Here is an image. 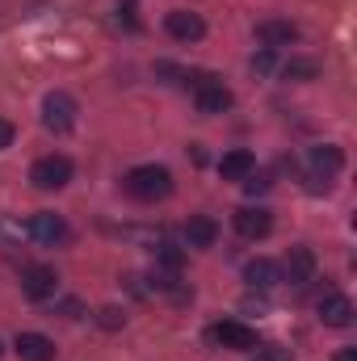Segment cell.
<instances>
[{"mask_svg":"<svg viewBox=\"0 0 357 361\" xmlns=\"http://www.w3.org/2000/svg\"><path fill=\"white\" fill-rule=\"evenodd\" d=\"M126 193L135 197V202H164L169 193H173V173L164 169V164H139V169H131L126 173Z\"/></svg>","mask_w":357,"mask_h":361,"instance_id":"obj_1","label":"cell"},{"mask_svg":"<svg viewBox=\"0 0 357 361\" xmlns=\"http://www.w3.org/2000/svg\"><path fill=\"white\" fill-rule=\"evenodd\" d=\"M206 341L219 345V349H231V353H253L257 349V328H248L240 319H223L206 332Z\"/></svg>","mask_w":357,"mask_h":361,"instance_id":"obj_2","label":"cell"},{"mask_svg":"<svg viewBox=\"0 0 357 361\" xmlns=\"http://www.w3.org/2000/svg\"><path fill=\"white\" fill-rule=\"evenodd\" d=\"M76 101L68 97V92H47L42 97V126L47 130H55V135H68L72 126H76Z\"/></svg>","mask_w":357,"mask_h":361,"instance_id":"obj_3","label":"cell"},{"mask_svg":"<svg viewBox=\"0 0 357 361\" xmlns=\"http://www.w3.org/2000/svg\"><path fill=\"white\" fill-rule=\"evenodd\" d=\"M193 105H198V114H227L231 109V89L214 76H198L193 80Z\"/></svg>","mask_w":357,"mask_h":361,"instance_id":"obj_4","label":"cell"},{"mask_svg":"<svg viewBox=\"0 0 357 361\" xmlns=\"http://www.w3.org/2000/svg\"><path fill=\"white\" fill-rule=\"evenodd\" d=\"M30 180H34V189H63L72 180V160L68 156H42L30 164Z\"/></svg>","mask_w":357,"mask_h":361,"instance_id":"obj_5","label":"cell"},{"mask_svg":"<svg viewBox=\"0 0 357 361\" xmlns=\"http://www.w3.org/2000/svg\"><path fill=\"white\" fill-rule=\"evenodd\" d=\"M21 290H25V298L47 302L59 290V273L51 269V265H30V269H21Z\"/></svg>","mask_w":357,"mask_h":361,"instance_id":"obj_6","label":"cell"},{"mask_svg":"<svg viewBox=\"0 0 357 361\" xmlns=\"http://www.w3.org/2000/svg\"><path fill=\"white\" fill-rule=\"evenodd\" d=\"M25 231H30L38 244H47V248H55V244L68 240V223H63V214H55V210H38Z\"/></svg>","mask_w":357,"mask_h":361,"instance_id":"obj_7","label":"cell"},{"mask_svg":"<svg viewBox=\"0 0 357 361\" xmlns=\"http://www.w3.org/2000/svg\"><path fill=\"white\" fill-rule=\"evenodd\" d=\"M231 223H236V231L244 240H265L269 231H273V214H269L265 206H240L231 214Z\"/></svg>","mask_w":357,"mask_h":361,"instance_id":"obj_8","label":"cell"},{"mask_svg":"<svg viewBox=\"0 0 357 361\" xmlns=\"http://www.w3.org/2000/svg\"><path fill=\"white\" fill-rule=\"evenodd\" d=\"M307 164H311L315 177L332 180L341 169H345V152H341L337 143H315V147H307Z\"/></svg>","mask_w":357,"mask_h":361,"instance_id":"obj_9","label":"cell"},{"mask_svg":"<svg viewBox=\"0 0 357 361\" xmlns=\"http://www.w3.org/2000/svg\"><path fill=\"white\" fill-rule=\"evenodd\" d=\"M353 302H349V294H341V290H328L324 298H320V319L328 324V328H349L353 324Z\"/></svg>","mask_w":357,"mask_h":361,"instance_id":"obj_10","label":"cell"},{"mask_svg":"<svg viewBox=\"0 0 357 361\" xmlns=\"http://www.w3.org/2000/svg\"><path fill=\"white\" fill-rule=\"evenodd\" d=\"M311 277H315V252H311L307 244H294V248L286 252L282 281H294V286H303V281H311Z\"/></svg>","mask_w":357,"mask_h":361,"instance_id":"obj_11","label":"cell"},{"mask_svg":"<svg viewBox=\"0 0 357 361\" xmlns=\"http://www.w3.org/2000/svg\"><path fill=\"white\" fill-rule=\"evenodd\" d=\"M164 30H169L177 42H198V38L206 34V21H202L198 13H189V8H173V13L164 17Z\"/></svg>","mask_w":357,"mask_h":361,"instance_id":"obj_12","label":"cell"},{"mask_svg":"<svg viewBox=\"0 0 357 361\" xmlns=\"http://www.w3.org/2000/svg\"><path fill=\"white\" fill-rule=\"evenodd\" d=\"M17 357L21 361H55V341L42 332H17Z\"/></svg>","mask_w":357,"mask_h":361,"instance_id":"obj_13","label":"cell"},{"mask_svg":"<svg viewBox=\"0 0 357 361\" xmlns=\"http://www.w3.org/2000/svg\"><path fill=\"white\" fill-rule=\"evenodd\" d=\"M257 38L265 42L269 51H277V47H290L294 38H298V25L294 21H286V17H269L257 25Z\"/></svg>","mask_w":357,"mask_h":361,"instance_id":"obj_14","label":"cell"},{"mask_svg":"<svg viewBox=\"0 0 357 361\" xmlns=\"http://www.w3.org/2000/svg\"><path fill=\"white\" fill-rule=\"evenodd\" d=\"M214 240H219V223L210 214H193L185 223V244L189 248H214Z\"/></svg>","mask_w":357,"mask_h":361,"instance_id":"obj_15","label":"cell"},{"mask_svg":"<svg viewBox=\"0 0 357 361\" xmlns=\"http://www.w3.org/2000/svg\"><path fill=\"white\" fill-rule=\"evenodd\" d=\"M244 281H248L253 290H273V286L282 281V265H273V261H265V257H257V261L244 265Z\"/></svg>","mask_w":357,"mask_h":361,"instance_id":"obj_16","label":"cell"},{"mask_svg":"<svg viewBox=\"0 0 357 361\" xmlns=\"http://www.w3.org/2000/svg\"><path fill=\"white\" fill-rule=\"evenodd\" d=\"M253 169H257V156L244 152V147H236V152H227V156L219 160V177L223 180H244Z\"/></svg>","mask_w":357,"mask_h":361,"instance_id":"obj_17","label":"cell"},{"mask_svg":"<svg viewBox=\"0 0 357 361\" xmlns=\"http://www.w3.org/2000/svg\"><path fill=\"white\" fill-rule=\"evenodd\" d=\"M320 76V63L315 59H290L282 68V80H315Z\"/></svg>","mask_w":357,"mask_h":361,"instance_id":"obj_18","label":"cell"},{"mask_svg":"<svg viewBox=\"0 0 357 361\" xmlns=\"http://www.w3.org/2000/svg\"><path fill=\"white\" fill-rule=\"evenodd\" d=\"M156 261H160V269L177 273L185 257H181V248H177V244H160V248H156Z\"/></svg>","mask_w":357,"mask_h":361,"instance_id":"obj_19","label":"cell"},{"mask_svg":"<svg viewBox=\"0 0 357 361\" xmlns=\"http://www.w3.org/2000/svg\"><path fill=\"white\" fill-rule=\"evenodd\" d=\"M257 361H294L286 345H257Z\"/></svg>","mask_w":357,"mask_h":361,"instance_id":"obj_20","label":"cell"},{"mask_svg":"<svg viewBox=\"0 0 357 361\" xmlns=\"http://www.w3.org/2000/svg\"><path fill=\"white\" fill-rule=\"evenodd\" d=\"M265 189H269V177H265V173H257V169H253V173L244 177V193H248V197H257V193H265Z\"/></svg>","mask_w":357,"mask_h":361,"instance_id":"obj_21","label":"cell"},{"mask_svg":"<svg viewBox=\"0 0 357 361\" xmlns=\"http://www.w3.org/2000/svg\"><path fill=\"white\" fill-rule=\"evenodd\" d=\"M122 319H126V315H122L118 307H105V311H97V324H101V328H109V332H114V328H122Z\"/></svg>","mask_w":357,"mask_h":361,"instance_id":"obj_22","label":"cell"},{"mask_svg":"<svg viewBox=\"0 0 357 361\" xmlns=\"http://www.w3.org/2000/svg\"><path fill=\"white\" fill-rule=\"evenodd\" d=\"M253 68H257V72H273V51H261V55H253Z\"/></svg>","mask_w":357,"mask_h":361,"instance_id":"obj_23","label":"cell"},{"mask_svg":"<svg viewBox=\"0 0 357 361\" xmlns=\"http://www.w3.org/2000/svg\"><path fill=\"white\" fill-rule=\"evenodd\" d=\"M13 135H17V130H13V122H8V118H0V152H4V147H13Z\"/></svg>","mask_w":357,"mask_h":361,"instance_id":"obj_24","label":"cell"},{"mask_svg":"<svg viewBox=\"0 0 357 361\" xmlns=\"http://www.w3.org/2000/svg\"><path fill=\"white\" fill-rule=\"evenodd\" d=\"M59 307H63V315H68V319H80V302H76V298H63Z\"/></svg>","mask_w":357,"mask_h":361,"instance_id":"obj_25","label":"cell"},{"mask_svg":"<svg viewBox=\"0 0 357 361\" xmlns=\"http://www.w3.org/2000/svg\"><path fill=\"white\" fill-rule=\"evenodd\" d=\"M337 361H357V349H341V353H337Z\"/></svg>","mask_w":357,"mask_h":361,"instance_id":"obj_26","label":"cell"},{"mask_svg":"<svg viewBox=\"0 0 357 361\" xmlns=\"http://www.w3.org/2000/svg\"><path fill=\"white\" fill-rule=\"evenodd\" d=\"M0 353H4V349H0Z\"/></svg>","mask_w":357,"mask_h":361,"instance_id":"obj_27","label":"cell"}]
</instances>
